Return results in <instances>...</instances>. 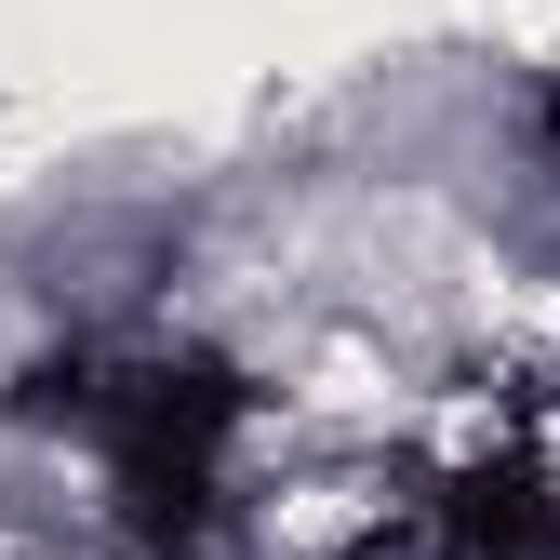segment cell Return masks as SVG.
Returning <instances> with one entry per match:
<instances>
[{
	"mask_svg": "<svg viewBox=\"0 0 560 560\" xmlns=\"http://www.w3.org/2000/svg\"><path fill=\"white\" fill-rule=\"evenodd\" d=\"M534 148H547V174H560V81L534 94Z\"/></svg>",
	"mask_w": 560,
	"mask_h": 560,
	"instance_id": "cell-4",
	"label": "cell"
},
{
	"mask_svg": "<svg viewBox=\"0 0 560 560\" xmlns=\"http://www.w3.org/2000/svg\"><path fill=\"white\" fill-rule=\"evenodd\" d=\"M428 547H441V560H560V494H547V467H534V454L454 467L441 508H428Z\"/></svg>",
	"mask_w": 560,
	"mask_h": 560,
	"instance_id": "cell-2",
	"label": "cell"
},
{
	"mask_svg": "<svg viewBox=\"0 0 560 560\" xmlns=\"http://www.w3.org/2000/svg\"><path fill=\"white\" fill-rule=\"evenodd\" d=\"M107 428V494H120V534L174 560L214 534V467H228V428H241V374L228 361H148V374H107L94 400Z\"/></svg>",
	"mask_w": 560,
	"mask_h": 560,
	"instance_id": "cell-1",
	"label": "cell"
},
{
	"mask_svg": "<svg viewBox=\"0 0 560 560\" xmlns=\"http://www.w3.org/2000/svg\"><path fill=\"white\" fill-rule=\"evenodd\" d=\"M94 400H107V361L94 347H54V361L14 374V428H94Z\"/></svg>",
	"mask_w": 560,
	"mask_h": 560,
	"instance_id": "cell-3",
	"label": "cell"
}]
</instances>
